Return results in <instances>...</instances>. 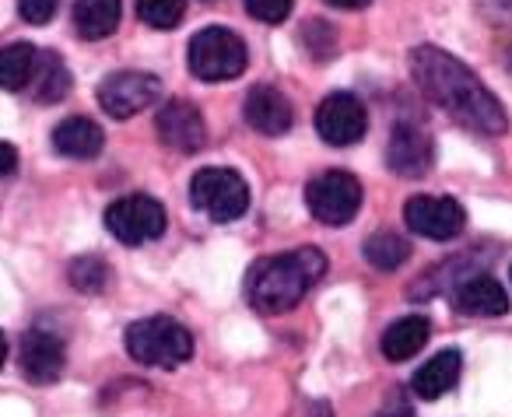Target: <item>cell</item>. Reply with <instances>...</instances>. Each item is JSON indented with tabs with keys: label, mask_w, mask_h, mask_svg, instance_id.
<instances>
[{
	"label": "cell",
	"mask_w": 512,
	"mask_h": 417,
	"mask_svg": "<svg viewBox=\"0 0 512 417\" xmlns=\"http://www.w3.org/2000/svg\"><path fill=\"white\" fill-rule=\"evenodd\" d=\"M411 78L439 109H446L460 127L474 134H502L505 130V109L488 88L481 85L474 71L453 53L439 46H418L411 53Z\"/></svg>",
	"instance_id": "1"
},
{
	"label": "cell",
	"mask_w": 512,
	"mask_h": 417,
	"mask_svg": "<svg viewBox=\"0 0 512 417\" xmlns=\"http://www.w3.org/2000/svg\"><path fill=\"white\" fill-rule=\"evenodd\" d=\"M323 274H327V256L320 249H292L285 256H271V260L256 263L253 274H249V298L260 312L278 316V312L295 309Z\"/></svg>",
	"instance_id": "2"
},
{
	"label": "cell",
	"mask_w": 512,
	"mask_h": 417,
	"mask_svg": "<svg viewBox=\"0 0 512 417\" xmlns=\"http://www.w3.org/2000/svg\"><path fill=\"white\" fill-rule=\"evenodd\" d=\"M127 351L141 365L176 368L193 354V333L169 316H151L127 330Z\"/></svg>",
	"instance_id": "3"
},
{
	"label": "cell",
	"mask_w": 512,
	"mask_h": 417,
	"mask_svg": "<svg viewBox=\"0 0 512 417\" xmlns=\"http://www.w3.org/2000/svg\"><path fill=\"white\" fill-rule=\"evenodd\" d=\"M246 64H249L246 43L235 32L211 25V29L197 32L190 39V71L197 74V81H207V85L232 81L246 71Z\"/></svg>",
	"instance_id": "4"
},
{
	"label": "cell",
	"mask_w": 512,
	"mask_h": 417,
	"mask_svg": "<svg viewBox=\"0 0 512 417\" xmlns=\"http://www.w3.org/2000/svg\"><path fill=\"white\" fill-rule=\"evenodd\" d=\"M190 204L211 221L225 225L249 211V186L232 169H200L190 179Z\"/></svg>",
	"instance_id": "5"
},
{
	"label": "cell",
	"mask_w": 512,
	"mask_h": 417,
	"mask_svg": "<svg viewBox=\"0 0 512 417\" xmlns=\"http://www.w3.org/2000/svg\"><path fill=\"white\" fill-rule=\"evenodd\" d=\"M306 207L320 225L341 228L362 207V183L351 172H323L306 186Z\"/></svg>",
	"instance_id": "6"
},
{
	"label": "cell",
	"mask_w": 512,
	"mask_h": 417,
	"mask_svg": "<svg viewBox=\"0 0 512 417\" xmlns=\"http://www.w3.org/2000/svg\"><path fill=\"white\" fill-rule=\"evenodd\" d=\"M165 207L148 193H130L106 207V228L123 246H141L165 232Z\"/></svg>",
	"instance_id": "7"
},
{
	"label": "cell",
	"mask_w": 512,
	"mask_h": 417,
	"mask_svg": "<svg viewBox=\"0 0 512 417\" xmlns=\"http://www.w3.org/2000/svg\"><path fill=\"white\" fill-rule=\"evenodd\" d=\"M158 99H162V81L144 71L109 74L99 85V106L106 109V116H113V120H130V116H137L141 109L155 106Z\"/></svg>",
	"instance_id": "8"
},
{
	"label": "cell",
	"mask_w": 512,
	"mask_h": 417,
	"mask_svg": "<svg viewBox=\"0 0 512 417\" xmlns=\"http://www.w3.org/2000/svg\"><path fill=\"white\" fill-rule=\"evenodd\" d=\"M365 130H369V113L355 95L334 92L316 109V134L334 148H348V144L362 141Z\"/></svg>",
	"instance_id": "9"
},
{
	"label": "cell",
	"mask_w": 512,
	"mask_h": 417,
	"mask_svg": "<svg viewBox=\"0 0 512 417\" xmlns=\"http://www.w3.org/2000/svg\"><path fill=\"white\" fill-rule=\"evenodd\" d=\"M404 221L414 235L432 242L456 239L467 225V214L449 197H411L404 204Z\"/></svg>",
	"instance_id": "10"
},
{
	"label": "cell",
	"mask_w": 512,
	"mask_h": 417,
	"mask_svg": "<svg viewBox=\"0 0 512 417\" xmlns=\"http://www.w3.org/2000/svg\"><path fill=\"white\" fill-rule=\"evenodd\" d=\"M155 130L162 137V144L183 151V155H193V151L204 148L207 141V127L204 116L197 113V106H190L186 99H169L155 116Z\"/></svg>",
	"instance_id": "11"
},
{
	"label": "cell",
	"mask_w": 512,
	"mask_h": 417,
	"mask_svg": "<svg viewBox=\"0 0 512 417\" xmlns=\"http://www.w3.org/2000/svg\"><path fill=\"white\" fill-rule=\"evenodd\" d=\"M242 116L246 123L264 137H281L292 130L295 123V109L288 102V95L274 85H256L253 92L242 102Z\"/></svg>",
	"instance_id": "12"
},
{
	"label": "cell",
	"mask_w": 512,
	"mask_h": 417,
	"mask_svg": "<svg viewBox=\"0 0 512 417\" xmlns=\"http://www.w3.org/2000/svg\"><path fill=\"white\" fill-rule=\"evenodd\" d=\"M432 158H435V148H432V137L425 134L421 127L414 123H397L390 134V148H386V162L397 176L404 179H418L432 169Z\"/></svg>",
	"instance_id": "13"
},
{
	"label": "cell",
	"mask_w": 512,
	"mask_h": 417,
	"mask_svg": "<svg viewBox=\"0 0 512 417\" xmlns=\"http://www.w3.org/2000/svg\"><path fill=\"white\" fill-rule=\"evenodd\" d=\"M64 344H60L57 333L46 330H29L22 337V347H18V361H22V372L29 375L32 382L46 386V382H57L60 372H64Z\"/></svg>",
	"instance_id": "14"
},
{
	"label": "cell",
	"mask_w": 512,
	"mask_h": 417,
	"mask_svg": "<svg viewBox=\"0 0 512 417\" xmlns=\"http://www.w3.org/2000/svg\"><path fill=\"white\" fill-rule=\"evenodd\" d=\"M102 144H106L102 127L95 120H88V116H71V120H64L57 130H53V148H57L64 158L88 162V158L99 155Z\"/></svg>",
	"instance_id": "15"
},
{
	"label": "cell",
	"mask_w": 512,
	"mask_h": 417,
	"mask_svg": "<svg viewBox=\"0 0 512 417\" xmlns=\"http://www.w3.org/2000/svg\"><path fill=\"white\" fill-rule=\"evenodd\" d=\"M460 368H463L460 351H439L432 361H425V365L414 372V379H411L414 396H418V400H439L446 389L456 386Z\"/></svg>",
	"instance_id": "16"
},
{
	"label": "cell",
	"mask_w": 512,
	"mask_h": 417,
	"mask_svg": "<svg viewBox=\"0 0 512 417\" xmlns=\"http://www.w3.org/2000/svg\"><path fill=\"white\" fill-rule=\"evenodd\" d=\"M432 337V323L425 316H404L383 333V358L386 361H407L421 351Z\"/></svg>",
	"instance_id": "17"
},
{
	"label": "cell",
	"mask_w": 512,
	"mask_h": 417,
	"mask_svg": "<svg viewBox=\"0 0 512 417\" xmlns=\"http://www.w3.org/2000/svg\"><path fill=\"white\" fill-rule=\"evenodd\" d=\"M456 305L463 316H502L509 309V295L495 277H474L460 288Z\"/></svg>",
	"instance_id": "18"
},
{
	"label": "cell",
	"mask_w": 512,
	"mask_h": 417,
	"mask_svg": "<svg viewBox=\"0 0 512 417\" xmlns=\"http://www.w3.org/2000/svg\"><path fill=\"white\" fill-rule=\"evenodd\" d=\"M120 25V0H78L74 4V29L81 39H99L113 36Z\"/></svg>",
	"instance_id": "19"
},
{
	"label": "cell",
	"mask_w": 512,
	"mask_h": 417,
	"mask_svg": "<svg viewBox=\"0 0 512 417\" xmlns=\"http://www.w3.org/2000/svg\"><path fill=\"white\" fill-rule=\"evenodd\" d=\"M39 50L29 43H15L8 50H0V88L4 92H22L29 88L32 74H36Z\"/></svg>",
	"instance_id": "20"
},
{
	"label": "cell",
	"mask_w": 512,
	"mask_h": 417,
	"mask_svg": "<svg viewBox=\"0 0 512 417\" xmlns=\"http://www.w3.org/2000/svg\"><path fill=\"white\" fill-rule=\"evenodd\" d=\"M29 88L36 92L39 102H60L71 92V74H67L64 60L57 53H39L36 60V74H32Z\"/></svg>",
	"instance_id": "21"
},
{
	"label": "cell",
	"mask_w": 512,
	"mask_h": 417,
	"mask_svg": "<svg viewBox=\"0 0 512 417\" xmlns=\"http://www.w3.org/2000/svg\"><path fill=\"white\" fill-rule=\"evenodd\" d=\"M407 256H411V246H407V239H400L397 232H376L369 242H365V260H369L376 270L404 267Z\"/></svg>",
	"instance_id": "22"
},
{
	"label": "cell",
	"mask_w": 512,
	"mask_h": 417,
	"mask_svg": "<svg viewBox=\"0 0 512 417\" xmlns=\"http://www.w3.org/2000/svg\"><path fill=\"white\" fill-rule=\"evenodd\" d=\"M186 11V0H137V15L151 29H176Z\"/></svg>",
	"instance_id": "23"
},
{
	"label": "cell",
	"mask_w": 512,
	"mask_h": 417,
	"mask_svg": "<svg viewBox=\"0 0 512 417\" xmlns=\"http://www.w3.org/2000/svg\"><path fill=\"white\" fill-rule=\"evenodd\" d=\"M67 277H71V284L78 291H102L109 281V267L99 260V256H78V260L71 263V270H67Z\"/></svg>",
	"instance_id": "24"
},
{
	"label": "cell",
	"mask_w": 512,
	"mask_h": 417,
	"mask_svg": "<svg viewBox=\"0 0 512 417\" xmlns=\"http://www.w3.org/2000/svg\"><path fill=\"white\" fill-rule=\"evenodd\" d=\"M295 0H246V11L264 25H281L292 15Z\"/></svg>",
	"instance_id": "25"
},
{
	"label": "cell",
	"mask_w": 512,
	"mask_h": 417,
	"mask_svg": "<svg viewBox=\"0 0 512 417\" xmlns=\"http://www.w3.org/2000/svg\"><path fill=\"white\" fill-rule=\"evenodd\" d=\"M60 0H18V15L29 25H46L53 15H57Z\"/></svg>",
	"instance_id": "26"
},
{
	"label": "cell",
	"mask_w": 512,
	"mask_h": 417,
	"mask_svg": "<svg viewBox=\"0 0 512 417\" xmlns=\"http://www.w3.org/2000/svg\"><path fill=\"white\" fill-rule=\"evenodd\" d=\"M15 169H18V151H15V144L0 141V176H11Z\"/></svg>",
	"instance_id": "27"
},
{
	"label": "cell",
	"mask_w": 512,
	"mask_h": 417,
	"mask_svg": "<svg viewBox=\"0 0 512 417\" xmlns=\"http://www.w3.org/2000/svg\"><path fill=\"white\" fill-rule=\"evenodd\" d=\"M330 8H341V11H358V8H365L369 0H327Z\"/></svg>",
	"instance_id": "28"
},
{
	"label": "cell",
	"mask_w": 512,
	"mask_h": 417,
	"mask_svg": "<svg viewBox=\"0 0 512 417\" xmlns=\"http://www.w3.org/2000/svg\"><path fill=\"white\" fill-rule=\"evenodd\" d=\"M4 358H8V340H4V333H0V368H4Z\"/></svg>",
	"instance_id": "29"
},
{
	"label": "cell",
	"mask_w": 512,
	"mask_h": 417,
	"mask_svg": "<svg viewBox=\"0 0 512 417\" xmlns=\"http://www.w3.org/2000/svg\"><path fill=\"white\" fill-rule=\"evenodd\" d=\"M397 417H411V414H397Z\"/></svg>",
	"instance_id": "30"
}]
</instances>
